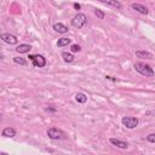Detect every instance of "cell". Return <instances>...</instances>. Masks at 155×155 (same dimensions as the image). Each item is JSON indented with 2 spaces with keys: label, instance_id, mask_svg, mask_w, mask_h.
Wrapping results in <instances>:
<instances>
[{
  "label": "cell",
  "instance_id": "5",
  "mask_svg": "<svg viewBox=\"0 0 155 155\" xmlns=\"http://www.w3.org/2000/svg\"><path fill=\"white\" fill-rule=\"evenodd\" d=\"M48 136L51 139H62L64 137V133L61 130H58L57 127H51V129L48 130Z\"/></svg>",
  "mask_w": 155,
  "mask_h": 155
},
{
  "label": "cell",
  "instance_id": "4",
  "mask_svg": "<svg viewBox=\"0 0 155 155\" xmlns=\"http://www.w3.org/2000/svg\"><path fill=\"white\" fill-rule=\"evenodd\" d=\"M29 59L33 62V66L34 67L42 68V67L46 66V59L41 55H29Z\"/></svg>",
  "mask_w": 155,
  "mask_h": 155
},
{
  "label": "cell",
  "instance_id": "15",
  "mask_svg": "<svg viewBox=\"0 0 155 155\" xmlns=\"http://www.w3.org/2000/svg\"><path fill=\"white\" fill-rule=\"evenodd\" d=\"M70 42H72V39H69V38H61L57 41V46H58V48H63V46L69 45Z\"/></svg>",
  "mask_w": 155,
  "mask_h": 155
},
{
  "label": "cell",
  "instance_id": "1",
  "mask_svg": "<svg viewBox=\"0 0 155 155\" xmlns=\"http://www.w3.org/2000/svg\"><path fill=\"white\" fill-rule=\"evenodd\" d=\"M135 69L141 74V75H143V76H145V78H153L154 75H155V72H154V69L150 67V66H148V64H145V63H142V62H138V63H136L135 64Z\"/></svg>",
  "mask_w": 155,
  "mask_h": 155
},
{
  "label": "cell",
  "instance_id": "9",
  "mask_svg": "<svg viewBox=\"0 0 155 155\" xmlns=\"http://www.w3.org/2000/svg\"><path fill=\"white\" fill-rule=\"evenodd\" d=\"M1 135L6 138H12V137L16 136V130L12 129V127H5L1 132Z\"/></svg>",
  "mask_w": 155,
  "mask_h": 155
},
{
  "label": "cell",
  "instance_id": "12",
  "mask_svg": "<svg viewBox=\"0 0 155 155\" xmlns=\"http://www.w3.org/2000/svg\"><path fill=\"white\" fill-rule=\"evenodd\" d=\"M136 56L138 58H145V59H151L153 58V53H150L148 51H142V50L136 51Z\"/></svg>",
  "mask_w": 155,
  "mask_h": 155
},
{
  "label": "cell",
  "instance_id": "11",
  "mask_svg": "<svg viewBox=\"0 0 155 155\" xmlns=\"http://www.w3.org/2000/svg\"><path fill=\"white\" fill-rule=\"evenodd\" d=\"M98 1L104 3V4H108V5H110V6H114V7L119 9V10H121V9H122V5L118 1V0H98Z\"/></svg>",
  "mask_w": 155,
  "mask_h": 155
},
{
  "label": "cell",
  "instance_id": "22",
  "mask_svg": "<svg viewBox=\"0 0 155 155\" xmlns=\"http://www.w3.org/2000/svg\"><path fill=\"white\" fill-rule=\"evenodd\" d=\"M105 79L112 80V81H116V79H114V78H112V76H105Z\"/></svg>",
  "mask_w": 155,
  "mask_h": 155
},
{
  "label": "cell",
  "instance_id": "18",
  "mask_svg": "<svg viewBox=\"0 0 155 155\" xmlns=\"http://www.w3.org/2000/svg\"><path fill=\"white\" fill-rule=\"evenodd\" d=\"M95 15H96V16L99 18V20H103L104 18V16H105V15H104V12L103 11H101V10H95Z\"/></svg>",
  "mask_w": 155,
  "mask_h": 155
},
{
  "label": "cell",
  "instance_id": "16",
  "mask_svg": "<svg viewBox=\"0 0 155 155\" xmlns=\"http://www.w3.org/2000/svg\"><path fill=\"white\" fill-rule=\"evenodd\" d=\"M62 58L64 59V62H67V63H70V62L74 61V56L69 52H63L62 53Z\"/></svg>",
  "mask_w": 155,
  "mask_h": 155
},
{
  "label": "cell",
  "instance_id": "19",
  "mask_svg": "<svg viewBox=\"0 0 155 155\" xmlns=\"http://www.w3.org/2000/svg\"><path fill=\"white\" fill-rule=\"evenodd\" d=\"M70 49H72L73 52H80V51H81V48H80L79 45H76V44H73Z\"/></svg>",
  "mask_w": 155,
  "mask_h": 155
},
{
  "label": "cell",
  "instance_id": "20",
  "mask_svg": "<svg viewBox=\"0 0 155 155\" xmlns=\"http://www.w3.org/2000/svg\"><path fill=\"white\" fill-rule=\"evenodd\" d=\"M147 139L150 143H155V133H150L149 136H147Z\"/></svg>",
  "mask_w": 155,
  "mask_h": 155
},
{
  "label": "cell",
  "instance_id": "10",
  "mask_svg": "<svg viewBox=\"0 0 155 155\" xmlns=\"http://www.w3.org/2000/svg\"><path fill=\"white\" fill-rule=\"evenodd\" d=\"M53 29L56 30L57 33H61V34H64V33L68 32V28L63 23H55L53 24Z\"/></svg>",
  "mask_w": 155,
  "mask_h": 155
},
{
  "label": "cell",
  "instance_id": "13",
  "mask_svg": "<svg viewBox=\"0 0 155 155\" xmlns=\"http://www.w3.org/2000/svg\"><path fill=\"white\" fill-rule=\"evenodd\" d=\"M30 45H27V44H22V45H20V46H17L16 48V51L18 52V53H28L29 51H30Z\"/></svg>",
  "mask_w": 155,
  "mask_h": 155
},
{
  "label": "cell",
  "instance_id": "21",
  "mask_svg": "<svg viewBox=\"0 0 155 155\" xmlns=\"http://www.w3.org/2000/svg\"><path fill=\"white\" fill-rule=\"evenodd\" d=\"M74 7H75V10H80L81 5H80V4H78V3H75V4H74Z\"/></svg>",
  "mask_w": 155,
  "mask_h": 155
},
{
  "label": "cell",
  "instance_id": "14",
  "mask_svg": "<svg viewBox=\"0 0 155 155\" xmlns=\"http://www.w3.org/2000/svg\"><path fill=\"white\" fill-rule=\"evenodd\" d=\"M75 101H76L78 103L84 104V103L87 102V96H86L85 94H81V92H79V94L75 95Z\"/></svg>",
  "mask_w": 155,
  "mask_h": 155
},
{
  "label": "cell",
  "instance_id": "7",
  "mask_svg": "<svg viewBox=\"0 0 155 155\" xmlns=\"http://www.w3.org/2000/svg\"><path fill=\"white\" fill-rule=\"evenodd\" d=\"M109 141H110V143H112L113 145H115V147H118V148H121V149H127V147H129V144H127L126 142L120 141V139H116V138H110Z\"/></svg>",
  "mask_w": 155,
  "mask_h": 155
},
{
  "label": "cell",
  "instance_id": "17",
  "mask_svg": "<svg viewBox=\"0 0 155 155\" xmlns=\"http://www.w3.org/2000/svg\"><path fill=\"white\" fill-rule=\"evenodd\" d=\"M13 62L17 64H21V66H26L27 64V61L22 57H13Z\"/></svg>",
  "mask_w": 155,
  "mask_h": 155
},
{
  "label": "cell",
  "instance_id": "2",
  "mask_svg": "<svg viewBox=\"0 0 155 155\" xmlns=\"http://www.w3.org/2000/svg\"><path fill=\"white\" fill-rule=\"evenodd\" d=\"M87 23V18L84 13H78L76 16L72 20V26L76 29H81L85 27V24Z\"/></svg>",
  "mask_w": 155,
  "mask_h": 155
},
{
  "label": "cell",
  "instance_id": "6",
  "mask_svg": "<svg viewBox=\"0 0 155 155\" xmlns=\"http://www.w3.org/2000/svg\"><path fill=\"white\" fill-rule=\"evenodd\" d=\"M0 38H1V40H3L4 42L10 44V45H15V44H17V41H18L16 37L12 35V34H10V33H3Z\"/></svg>",
  "mask_w": 155,
  "mask_h": 155
},
{
  "label": "cell",
  "instance_id": "3",
  "mask_svg": "<svg viewBox=\"0 0 155 155\" xmlns=\"http://www.w3.org/2000/svg\"><path fill=\"white\" fill-rule=\"evenodd\" d=\"M121 122H122V125L125 126L126 129L132 130V129L137 127V125H138V119H137V118H133V116H124V118L121 119Z\"/></svg>",
  "mask_w": 155,
  "mask_h": 155
},
{
  "label": "cell",
  "instance_id": "23",
  "mask_svg": "<svg viewBox=\"0 0 155 155\" xmlns=\"http://www.w3.org/2000/svg\"><path fill=\"white\" fill-rule=\"evenodd\" d=\"M46 110H51V112H56V109H55V108H48V109H46Z\"/></svg>",
  "mask_w": 155,
  "mask_h": 155
},
{
  "label": "cell",
  "instance_id": "8",
  "mask_svg": "<svg viewBox=\"0 0 155 155\" xmlns=\"http://www.w3.org/2000/svg\"><path fill=\"white\" fill-rule=\"evenodd\" d=\"M131 7H132L133 10H136L137 12L142 13V15H148V13H149V10H148L145 6L141 5V4H132V5H131Z\"/></svg>",
  "mask_w": 155,
  "mask_h": 155
}]
</instances>
